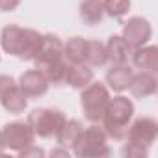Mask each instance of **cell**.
Masks as SVG:
<instances>
[{
    "mask_svg": "<svg viewBox=\"0 0 158 158\" xmlns=\"http://www.w3.org/2000/svg\"><path fill=\"white\" fill-rule=\"evenodd\" d=\"M43 34L32 28H23L17 24H8L0 32V47L10 56H15L24 61H32L39 50Z\"/></svg>",
    "mask_w": 158,
    "mask_h": 158,
    "instance_id": "1",
    "label": "cell"
},
{
    "mask_svg": "<svg viewBox=\"0 0 158 158\" xmlns=\"http://www.w3.org/2000/svg\"><path fill=\"white\" fill-rule=\"evenodd\" d=\"M132 119H134V102L125 95H117L110 99L101 123L106 136L119 141V139H125L127 128L132 123Z\"/></svg>",
    "mask_w": 158,
    "mask_h": 158,
    "instance_id": "2",
    "label": "cell"
},
{
    "mask_svg": "<svg viewBox=\"0 0 158 158\" xmlns=\"http://www.w3.org/2000/svg\"><path fill=\"white\" fill-rule=\"evenodd\" d=\"M106 141H108V136L104 128L93 123L91 127L82 128V134L78 136L71 152L78 158H106L112 154V149L108 147Z\"/></svg>",
    "mask_w": 158,
    "mask_h": 158,
    "instance_id": "3",
    "label": "cell"
},
{
    "mask_svg": "<svg viewBox=\"0 0 158 158\" xmlns=\"http://www.w3.org/2000/svg\"><path fill=\"white\" fill-rule=\"evenodd\" d=\"M110 89L102 82H91L86 86L80 93V106L84 112V117L89 123H101L106 106L110 102Z\"/></svg>",
    "mask_w": 158,
    "mask_h": 158,
    "instance_id": "4",
    "label": "cell"
},
{
    "mask_svg": "<svg viewBox=\"0 0 158 158\" xmlns=\"http://www.w3.org/2000/svg\"><path fill=\"white\" fill-rule=\"evenodd\" d=\"M65 114L58 108H35L28 114L26 123L34 130L35 138H54L65 123Z\"/></svg>",
    "mask_w": 158,
    "mask_h": 158,
    "instance_id": "5",
    "label": "cell"
},
{
    "mask_svg": "<svg viewBox=\"0 0 158 158\" xmlns=\"http://www.w3.org/2000/svg\"><path fill=\"white\" fill-rule=\"evenodd\" d=\"M2 138H4V145L6 149L19 152L23 149H26L28 145H32L35 141V134L30 128L28 123L24 121H11L6 123L2 127Z\"/></svg>",
    "mask_w": 158,
    "mask_h": 158,
    "instance_id": "6",
    "label": "cell"
},
{
    "mask_svg": "<svg viewBox=\"0 0 158 158\" xmlns=\"http://www.w3.org/2000/svg\"><path fill=\"white\" fill-rule=\"evenodd\" d=\"M156 138H158V123L152 117H139L132 121L125 134L127 143H134L145 149H149L156 141Z\"/></svg>",
    "mask_w": 158,
    "mask_h": 158,
    "instance_id": "7",
    "label": "cell"
},
{
    "mask_svg": "<svg viewBox=\"0 0 158 158\" xmlns=\"http://www.w3.org/2000/svg\"><path fill=\"white\" fill-rule=\"evenodd\" d=\"M121 37L127 41V45L134 50L138 47H143L151 41L152 37V26L145 17H130L125 26Z\"/></svg>",
    "mask_w": 158,
    "mask_h": 158,
    "instance_id": "8",
    "label": "cell"
},
{
    "mask_svg": "<svg viewBox=\"0 0 158 158\" xmlns=\"http://www.w3.org/2000/svg\"><path fill=\"white\" fill-rule=\"evenodd\" d=\"M60 60H63V41L54 34H43L41 47L32 60L35 69L43 71L45 67H48L50 63L60 61Z\"/></svg>",
    "mask_w": 158,
    "mask_h": 158,
    "instance_id": "9",
    "label": "cell"
},
{
    "mask_svg": "<svg viewBox=\"0 0 158 158\" xmlns=\"http://www.w3.org/2000/svg\"><path fill=\"white\" fill-rule=\"evenodd\" d=\"M19 88L28 99H39L48 91V80L39 69H28L19 76Z\"/></svg>",
    "mask_w": 158,
    "mask_h": 158,
    "instance_id": "10",
    "label": "cell"
},
{
    "mask_svg": "<svg viewBox=\"0 0 158 158\" xmlns=\"http://www.w3.org/2000/svg\"><path fill=\"white\" fill-rule=\"evenodd\" d=\"M158 89V78L156 73H149V71H139L136 74H132L130 84H128V91L132 93L134 99H147L152 97Z\"/></svg>",
    "mask_w": 158,
    "mask_h": 158,
    "instance_id": "11",
    "label": "cell"
},
{
    "mask_svg": "<svg viewBox=\"0 0 158 158\" xmlns=\"http://www.w3.org/2000/svg\"><path fill=\"white\" fill-rule=\"evenodd\" d=\"M93 67L86 63H67V73H65V84L71 86L73 89H84L93 82Z\"/></svg>",
    "mask_w": 158,
    "mask_h": 158,
    "instance_id": "12",
    "label": "cell"
},
{
    "mask_svg": "<svg viewBox=\"0 0 158 158\" xmlns=\"http://www.w3.org/2000/svg\"><path fill=\"white\" fill-rule=\"evenodd\" d=\"M132 65L139 71L158 73V47L154 45H143L130 52Z\"/></svg>",
    "mask_w": 158,
    "mask_h": 158,
    "instance_id": "13",
    "label": "cell"
},
{
    "mask_svg": "<svg viewBox=\"0 0 158 158\" xmlns=\"http://www.w3.org/2000/svg\"><path fill=\"white\" fill-rule=\"evenodd\" d=\"M134 71L127 65V63H119V65H112V69H108L106 73V86L108 89H114L115 93H123L128 89L130 78H132Z\"/></svg>",
    "mask_w": 158,
    "mask_h": 158,
    "instance_id": "14",
    "label": "cell"
},
{
    "mask_svg": "<svg viewBox=\"0 0 158 158\" xmlns=\"http://www.w3.org/2000/svg\"><path fill=\"white\" fill-rule=\"evenodd\" d=\"M104 47H106L108 61H110L112 65L127 63L128 58H130V52H132V48L127 45V41H125L121 35H110Z\"/></svg>",
    "mask_w": 158,
    "mask_h": 158,
    "instance_id": "15",
    "label": "cell"
},
{
    "mask_svg": "<svg viewBox=\"0 0 158 158\" xmlns=\"http://www.w3.org/2000/svg\"><path fill=\"white\" fill-rule=\"evenodd\" d=\"M0 104H2V108H4L6 112L19 115V114H23V112L26 110V106H28V97L21 91L19 84H15L13 88H10L2 97H0Z\"/></svg>",
    "mask_w": 158,
    "mask_h": 158,
    "instance_id": "16",
    "label": "cell"
},
{
    "mask_svg": "<svg viewBox=\"0 0 158 158\" xmlns=\"http://www.w3.org/2000/svg\"><path fill=\"white\" fill-rule=\"evenodd\" d=\"M63 58L67 63H86L88 58V39L84 37H71L63 43Z\"/></svg>",
    "mask_w": 158,
    "mask_h": 158,
    "instance_id": "17",
    "label": "cell"
},
{
    "mask_svg": "<svg viewBox=\"0 0 158 158\" xmlns=\"http://www.w3.org/2000/svg\"><path fill=\"white\" fill-rule=\"evenodd\" d=\"M78 15L82 23L88 26H95L104 19V6L102 0H82L78 6Z\"/></svg>",
    "mask_w": 158,
    "mask_h": 158,
    "instance_id": "18",
    "label": "cell"
},
{
    "mask_svg": "<svg viewBox=\"0 0 158 158\" xmlns=\"http://www.w3.org/2000/svg\"><path fill=\"white\" fill-rule=\"evenodd\" d=\"M82 134V125L80 121H76V119H65L63 127L58 130V134L54 136L58 145L65 147V149H73V145L76 143L78 136Z\"/></svg>",
    "mask_w": 158,
    "mask_h": 158,
    "instance_id": "19",
    "label": "cell"
},
{
    "mask_svg": "<svg viewBox=\"0 0 158 158\" xmlns=\"http://www.w3.org/2000/svg\"><path fill=\"white\" fill-rule=\"evenodd\" d=\"M106 63H108V56H106L104 43H101L97 39H88V58H86V65H89V67H102Z\"/></svg>",
    "mask_w": 158,
    "mask_h": 158,
    "instance_id": "20",
    "label": "cell"
},
{
    "mask_svg": "<svg viewBox=\"0 0 158 158\" xmlns=\"http://www.w3.org/2000/svg\"><path fill=\"white\" fill-rule=\"evenodd\" d=\"M65 73H67V61H65V58L60 60V61H54V63H50L48 67L43 69V74L47 76L48 84H52L56 88L65 86Z\"/></svg>",
    "mask_w": 158,
    "mask_h": 158,
    "instance_id": "21",
    "label": "cell"
},
{
    "mask_svg": "<svg viewBox=\"0 0 158 158\" xmlns=\"http://www.w3.org/2000/svg\"><path fill=\"white\" fill-rule=\"evenodd\" d=\"M102 6H104V15L112 19H123L130 11L132 2L130 0H102Z\"/></svg>",
    "mask_w": 158,
    "mask_h": 158,
    "instance_id": "22",
    "label": "cell"
},
{
    "mask_svg": "<svg viewBox=\"0 0 158 158\" xmlns=\"http://www.w3.org/2000/svg\"><path fill=\"white\" fill-rule=\"evenodd\" d=\"M121 152H123L125 158H147L149 149L139 147V145H134V143H125Z\"/></svg>",
    "mask_w": 158,
    "mask_h": 158,
    "instance_id": "23",
    "label": "cell"
},
{
    "mask_svg": "<svg viewBox=\"0 0 158 158\" xmlns=\"http://www.w3.org/2000/svg\"><path fill=\"white\" fill-rule=\"evenodd\" d=\"M17 154H19L21 158H30V156H35V158H43V156H45L47 152H45V151H43L41 147H35V145L32 143V145H28L26 149H23V151H19Z\"/></svg>",
    "mask_w": 158,
    "mask_h": 158,
    "instance_id": "24",
    "label": "cell"
},
{
    "mask_svg": "<svg viewBox=\"0 0 158 158\" xmlns=\"http://www.w3.org/2000/svg\"><path fill=\"white\" fill-rule=\"evenodd\" d=\"M21 6V0H0V11L11 13Z\"/></svg>",
    "mask_w": 158,
    "mask_h": 158,
    "instance_id": "25",
    "label": "cell"
},
{
    "mask_svg": "<svg viewBox=\"0 0 158 158\" xmlns=\"http://www.w3.org/2000/svg\"><path fill=\"white\" fill-rule=\"evenodd\" d=\"M50 156H52V158H54V156H71V149H65V147L58 145L56 149L50 151Z\"/></svg>",
    "mask_w": 158,
    "mask_h": 158,
    "instance_id": "26",
    "label": "cell"
},
{
    "mask_svg": "<svg viewBox=\"0 0 158 158\" xmlns=\"http://www.w3.org/2000/svg\"><path fill=\"white\" fill-rule=\"evenodd\" d=\"M8 149H6V145H4V138H2V128H0V156H2L4 152H6Z\"/></svg>",
    "mask_w": 158,
    "mask_h": 158,
    "instance_id": "27",
    "label": "cell"
},
{
    "mask_svg": "<svg viewBox=\"0 0 158 158\" xmlns=\"http://www.w3.org/2000/svg\"><path fill=\"white\" fill-rule=\"evenodd\" d=\"M0 58H2V54H0Z\"/></svg>",
    "mask_w": 158,
    "mask_h": 158,
    "instance_id": "28",
    "label": "cell"
}]
</instances>
